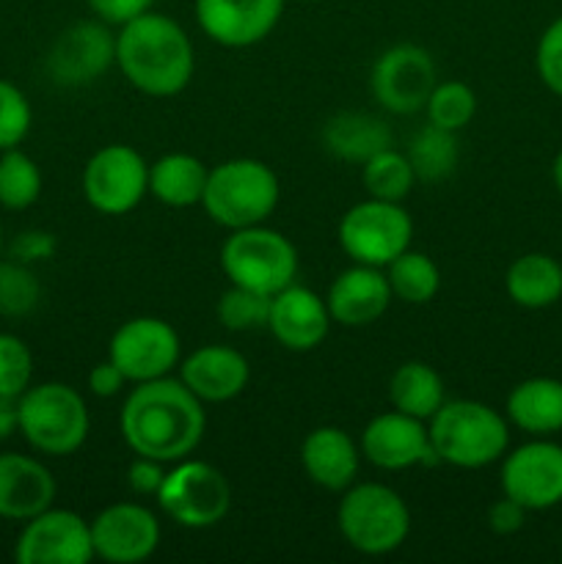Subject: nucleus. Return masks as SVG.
Returning a JSON list of instances; mask_svg holds the SVG:
<instances>
[{
  "label": "nucleus",
  "instance_id": "obj_1",
  "mask_svg": "<svg viewBox=\"0 0 562 564\" xmlns=\"http://www.w3.org/2000/svg\"><path fill=\"white\" fill-rule=\"evenodd\" d=\"M119 427L136 455L176 463L202 444L207 416L202 400L182 380L165 375L136 383L121 405Z\"/></svg>",
  "mask_w": 562,
  "mask_h": 564
},
{
  "label": "nucleus",
  "instance_id": "obj_2",
  "mask_svg": "<svg viewBox=\"0 0 562 564\" xmlns=\"http://www.w3.org/2000/svg\"><path fill=\"white\" fill-rule=\"evenodd\" d=\"M116 66L147 97H174L193 80L196 55L180 22L149 9L119 25Z\"/></svg>",
  "mask_w": 562,
  "mask_h": 564
},
{
  "label": "nucleus",
  "instance_id": "obj_3",
  "mask_svg": "<svg viewBox=\"0 0 562 564\" xmlns=\"http://www.w3.org/2000/svg\"><path fill=\"white\" fill-rule=\"evenodd\" d=\"M428 433L439 463L457 468L490 466L510 446V427L501 413L477 400H444L430 416Z\"/></svg>",
  "mask_w": 562,
  "mask_h": 564
},
{
  "label": "nucleus",
  "instance_id": "obj_4",
  "mask_svg": "<svg viewBox=\"0 0 562 564\" xmlns=\"http://www.w3.org/2000/svg\"><path fill=\"white\" fill-rule=\"evenodd\" d=\"M279 176L268 163L235 158L209 169L202 204L215 224L235 231L264 224L279 207Z\"/></svg>",
  "mask_w": 562,
  "mask_h": 564
},
{
  "label": "nucleus",
  "instance_id": "obj_5",
  "mask_svg": "<svg viewBox=\"0 0 562 564\" xmlns=\"http://www.w3.org/2000/svg\"><path fill=\"white\" fill-rule=\"evenodd\" d=\"M20 411V433L28 444L42 455L66 457L80 449L88 438L86 400L80 391L66 383L28 386L17 400Z\"/></svg>",
  "mask_w": 562,
  "mask_h": 564
},
{
  "label": "nucleus",
  "instance_id": "obj_6",
  "mask_svg": "<svg viewBox=\"0 0 562 564\" xmlns=\"http://www.w3.org/2000/svg\"><path fill=\"white\" fill-rule=\"evenodd\" d=\"M336 527L353 551L383 556L406 543L411 532V512L402 496L386 485H350L336 510Z\"/></svg>",
  "mask_w": 562,
  "mask_h": 564
},
{
  "label": "nucleus",
  "instance_id": "obj_7",
  "mask_svg": "<svg viewBox=\"0 0 562 564\" xmlns=\"http://www.w3.org/2000/svg\"><path fill=\"white\" fill-rule=\"evenodd\" d=\"M220 268L231 284L275 295L295 281L298 251L279 231L262 224L248 226L226 237L220 248Z\"/></svg>",
  "mask_w": 562,
  "mask_h": 564
},
{
  "label": "nucleus",
  "instance_id": "obj_8",
  "mask_svg": "<svg viewBox=\"0 0 562 564\" xmlns=\"http://www.w3.org/2000/svg\"><path fill=\"white\" fill-rule=\"evenodd\" d=\"M339 246L356 264L386 268L391 259L411 248L413 220L400 202L367 198L345 213L339 220Z\"/></svg>",
  "mask_w": 562,
  "mask_h": 564
},
{
  "label": "nucleus",
  "instance_id": "obj_9",
  "mask_svg": "<svg viewBox=\"0 0 562 564\" xmlns=\"http://www.w3.org/2000/svg\"><path fill=\"white\" fill-rule=\"evenodd\" d=\"M160 507L185 529H209L226 518L231 488L224 474L204 460H176L158 494Z\"/></svg>",
  "mask_w": 562,
  "mask_h": 564
},
{
  "label": "nucleus",
  "instance_id": "obj_10",
  "mask_svg": "<svg viewBox=\"0 0 562 564\" xmlns=\"http://www.w3.org/2000/svg\"><path fill=\"white\" fill-rule=\"evenodd\" d=\"M149 193V165L127 143H110L83 169V196L97 213L127 215L143 202Z\"/></svg>",
  "mask_w": 562,
  "mask_h": 564
},
{
  "label": "nucleus",
  "instance_id": "obj_11",
  "mask_svg": "<svg viewBox=\"0 0 562 564\" xmlns=\"http://www.w3.org/2000/svg\"><path fill=\"white\" fill-rule=\"evenodd\" d=\"M110 361L125 372L127 383L165 378L180 361V336L160 317H132L116 328Z\"/></svg>",
  "mask_w": 562,
  "mask_h": 564
},
{
  "label": "nucleus",
  "instance_id": "obj_12",
  "mask_svg": "<svg viewBox=\"0 0 562 564\" xmlns=\"http://www.w3.org/2000/svg\"><path fill=\"white\" fill-rule=\"evenodd\" d=\"M369 86L375 99L391 113H417L435 88L433 55L419 44H395L375 61Z\"/></svg>",
  "mask_w": 562,
  "mask_h": 564
},
{
  "label": "nucleus",
  "instance_id": "obj_13",
  "mask_svg": "<svg viewBox=\"0 0 562 564\" xmlns=\"http://www.w3.org/2000/svg\"><path fill=\"white\" fill-rule=\"evenodd\" d=\"M501 490L529 512L562 505V446L534 438L518 446L501 463Z\"/></svg>",
  "mask_w": 562,
  "mask_h": 564
},
{
  "label": "nucleus",
  "instance_id": "obj_14",
  "mask_svg": "<svg viewBox=\"0 0 562 564\" xmlns=\"http://www.w3.org/2000/svg\"><path fill=\"white\" fill-rule=\"evenodd\" d=\"M14 560L20 564H88L94 560L91 523L72 510L47 507L25 521Z\"/></svg>",
  "mask_w": 562,
  "mask_h": 564
},
{
  "label": "nucleus",
  "instance_id": "obj_15",
  "mask_svg": "<svg viewBox=\"0 0 562 564\" xmlns=\"http://www.w3.org/2000/svg\"><path fill=\"white\" fill-rule=\"evenodd\" d=\"M116 64V33L108 22L83 20L66 28L47 53V75L58 86L80 88L99 80Z\"/></svg>",
  "mask_w": 562,
  "mask_h": 564
},
{
  "label": "nucleus",
  "instance_id": "obj_16",
  "mask_svg": "<svg viewBox=\"0 0 562 564\" xmlns=\"http://www.w3.org/2000/svg\"><path fill=\"white\" fill-rule=\"evenodd\" d=\"M94 556L114 564L149 560L160 545V523L152 510L132 501L110 505L91 521Z\"/></svg>",
  "mask_w": 562,
  "mask_h": 564
},
{
  "label": "nucleus",
  "instance_id": "obj_17",
  "mask_svg": "<svg viewBox=\"0 0 562 564\" xmlns=\"http://www.w3.org/2000/svg\"><path fill=\"white\" fill-rule=\"evenodd\" d=\"M361 455L383 471H406L413 466L439 463L422 419L402 411L380 413L364 427Z\"/></svg>",
  "mask_w": 562,
  "mask_h": 564
},
{
  "label": "nucleus",
  "instance_id": "obj_18",
  "mask_svg": "<svg viewBox=\"0 0 562 564\" xmlns=\"http://www.w3.org/2000/svg\"><path fill=\"white\" fill-rule=\"evenodd\" d=\"M287 0H196L198 28L220 47H253L273 33Z\"/></svg>",
  "mask_w": 562,
  "mask_h": 564
},
{
  "label": "nucleus",
  "instance_id": "obj_19",
  "mask_svg": "<svg viewBox=\"0 0 562 564\" xmlns=\"http://www.w3.org/2000/svg\"><path fill=\"white\" fill-rule=\"evenodd\" d=\"M331 323L334 319H331L328 303L309 286H298L292 281L290 286L270 297L268 330L287 350L309 352L320 347L328 336Z\"/></svg>",
  "mask_w": 562,
  "mask_h": 564
},
{
  "label": "nucleus",
  "instance_id": "obj_20",
  "mask_svg": "<svg viewBox=\"0 0 562 564\" xmlns=\"http://www.w3.org/2000/svg\"><path fill=\"white\" fill-rule=\"evenodd\" d=\"M325 303H328L331 319L345 328L372 325L375 319L383 317L391 303L389 279L386 273H380V268L353 264L336 275Z\"/></svg>",
  "mask_w": 562,
  "mask_h": 564
},
{
  "label": "nucleus",
  "instance_id": "obj_21",
  "mask_svg": "<svg viewBox=\"0 0 562 564\" xmlns=\"http://www.w3.org/2000/svg\"><path fill=\"white\" fill-rule=\"evenodd\" d=\"M55 479L44 463L20 452L0 455V518L3 521H31L53 507Z\"/></svg>",
  "mask_w": 562,
  "mask_h": 564
},
{
  "label": "nucleus",
  "instance_id": "obj_22",
  "mask_svg": "<svg viewBox=\"0 0 562 564\" xmlns=\"http://www.w3.org/2000/svg\"><path fill=\"white\" fill-rule=\"evenodd\" d=\"M251 369L242 352L226 345H204L182 361L180 380L202 402H229L242 394Z\"/></svg>",
  "mask_w": 562,
  "mask_h": 564
},
{
  "label": "nucleus",
  "instance_id": "obj_23",
  "mask_svg": "<svg viewBox=\"0 0 562 564\" xmlns=\"http://www.w3.org/2000/svg\"><path fill=\"white\" fill-rule=\"evenodd\" d=\"M301 466L314 485L345 494L358 474V446L345 430L317 427L303 438Z\"/></svg>",
  "mask_w": 562,
  "mask_h": 564
},
{
  "label": "nucleus",
  "instance_id": "obj_24",
  "mask_svg": "<svg viewBox=\"0 0 562 564\" xmlns=\"http://www.w3.org/2000/svg\"><path fill=\"white\" fill-rule=\"evenodd\" d=\"M507 419L532 438H549L562 430V380L529 378L507 394Z\"/></svg>",
  "mask_w": 562,
  "mask_h": 564
},
{
  "label": "nucleus",
  "instance_id": "obj_25",
  "mask_svg": "<svg viewBox=\"0 0 562 564\" xmlns=\"http://www.w3.org/2000/svg\"><path fill=\"white\" fill-rule=\"evenodd\" d=\"M505 290L521 308H549L562 297V259L549 253H523L507 268Z\"/></svg>",
  "mask_w": 562,
  "mask_h": 564
},
{
  "label": "nucleus",
  "instance_id": "obj_26",
  "mask_svg": "<svg viewBox=\"0 0 562 564\" xmlns=\"http://www.w3.org/2000/svg\"><path fill=\"white\" fill-rule=\"evenodd\" d=\"M209 169L198 158L185 152L163 154L149 165V193L165 207H193L202 204Z\"/></svg>",
  "mask_w": 562,
  "mask_h": 564
},
{
  "label": "nucleus",
  "instance_id": "obj_27",
  "mask_svg": "<svg viewBox=\"0 0 562 564\" xmlns=\"http://www.w3.org/2000/svg\"><path fill=\"white\" fill-rule=\"evenodd\" d=\"M323 143L331 154L350 163H367L372 154L391 147V130L386 121L369 113H339L325 124Z\"/></svg>",
  "mask_w": 562,
  "mask_h": 564
},
{
  "label": "nucleus",
  "instance_id": "obj_28",
  "mask_svg": "<svg viewBox=\"0 0 562 564\" xmlns=\"http://www.w3.org/2000/svg\"><path fill=\"white\" fill-rule=\"evenodd\" d=\"M389 400L395 411L417 419H430L444 405V380L422 361H406L389 380Z\"/></svg>",
  "mask_w": 562,
  "mask_h": 564
},
{
  "label": "nucleus",
  "instance_id": "obj_29",
  "mask_svg": "<svg viewBox=\"0 0 562 564\" xmlns=\"http://www.w3.org/2000/svg\"><path fill=\"white\" fill-rule=\"evenodd\" d=\"M457 132L441 130L435 124H424L417 135L408 143L406 154L413 165L417 180L439 182L455 171L457 160H461V149H457Z\"/></svg>",
  "mask_w": 562,
  "mask_h": 564
},
{
  "label": "nucleus",
  "instance_id": "obj_30",
  "mask_svg": "<svg viewBox=\"0 0 562 564\" xmlns=\"http://www.w3.org/2000/svg\"><path fill=\"white\" fill-rule=\"evenodd\" d=\"M386 279H389L391 295L402 303H428L433 301L441 286V270L428 253L402 251L400 257L386 264Z\"/></svg>",
  "mask_w": 562,
  "mask_h": 564
},
{
  "label": "nucleus",
  "instance_id": "obj_31",
  "mask_svg": "<svg viewBox=\"0 0 562 564\" xmlns=\"http://www.w3.org/2000/svg\"><path fill=\"white\" fill-rule=\"evenodd\" d=\"M361 182L367 187L369 198H383V202H402L411 193L417 174L406 152L383 149L372 154L367 163H361Z\"/></svg>",
  "mask_w": 562,
  "mask_h": 564
},
{
  "label": "nucleus",
  "instance_id": "obj_32",
  "mask_svg": "<svg viewBox=\"0 0 562 564\" xmlns=\"http://www.w3.org/2000/svg\"><path fill=\"white\" fill-rule=\"evenodd\" d=\"M42 196V171L36 160L28 158L20 149L0 152V207L28 209Z\"/></svg>",
  "mask_w": 562,
  "mask_h": 564
},
{
  "label": "nucleus",
  "instance_id": "obj_33",
  "mask_svg": "<svg viewBox=\"0 0 562 564\" xmlns=\"http://www.w3.org/2000/svg\"><path fill=\"white\" fill-rule=\"evenodd\" d=\"M424 110H428L430 124L441 127V130L461 132L477 113V94L463 80L435 83Z\"/></svg>",
  "mask_w": 562,
  "mask_h": 564
},
{
  "label": "nucleus",
  "instance_id": "obj_34",
  "mask_svg": "<svg viewBox=\"0 0 562 564\" xmlns=\"http://www.w3.org/2000/svg\"><path fill=\"white\" fill-rule=\"evenodd\" d=\"M270 297L257 290H246V286L231 284L229 290L220 295L218 301V319L226 330L235 334H246V330L268 328V314H270Z\"/></svg>",
  "mask_w": 562,
  "mask_h": 564
},
{
  "label": "nucleus",
  "instance_id": "obj_35",
  "mask_svg": "<svg viewBox=\"0 0 562 564\" xmlns=\"http://www.w3.org/2000/svg\"><path fill=\"white\" fill-rule=\"evenodd\" d=\"M42 286L31 264L0 259V317H25L39 306Z\"/></svg>",
  "mask_w": 562,
  "mask_h": 564
},
{
  "label": "nucleus",
  "instance_id": "obj_36",
  "mask_svg": "<svg viewBox=\"0 0 562 564\" xmlns=\"http://www.w3.org/2000/svg\"><path fill=\"white\" fill-rule=\"evenodd\" d=\"M33 380V352L20 336L0 334V394L20 400Z\"/></svg>",
  "mask_w": 562,
  "mask_h": 564
},
{
  "label": "nucleus",
  "instance_id": "obj_37",
  "mask_svg": "<svg viewBox=\"0 0 562 564\" xmlns=\"http://www.w3.org/2000/svg\"><path fill=\"white\" fill-rule=\"evenodd\" d=\"M33 124V110L22 88L0 80V152L20 147Z\"/></svg>",
  "mask_w": 562,
  "mask_h": 564
},
{
  "label": "nucleus",
  "instance_id": "obj_38",
  "mask_svg": "<svg viewBox=\"0 0 562 564\" xmlns=\"http://www.w3.org/2000/svg\"><path fill=\"white\" fill-rule=\"evenodd\" d=\"M534 69L551 94L562 97V17L549 22L534 47Z\"/></svg>",
  "mask_w": 562,
  "mask_h": 564
},
{
  "label": "nucleus",
  "instance_id": "obj_39",
  "mask_svg": "<svg viewBox=\"0 0 562 564\" xmlns=\"http://www.w3.org/2000/svg\"><path fill=\"white\" fill-rule=\"evenodd\" d=\"M165 463L152 460V457L136 455V460L127 468V482H130L132 494L138 496H158L165 482Z\"/></svg>",
  "mask_w": 562,
  "mask_h": 564
},
{
  "label": "nucleus",
  "instance_id": "obj_40",
  "mask_svg": "<svg viewBox=\"0 0 562 564\" xmlns=\"http://www.w3.org/2000/svg\"><path fill=\"white\" fill-rule=\"evenodd\" d=\"M53 253H55V237L42 229L22 231V235L11 242V257L22 264L47 262Z\"/></svg>",
  "mask_w": 562,
  "mask_h": 564
},
{
  "label": "nucleus",
  "instance_id": "obj_41",
  "mask_svg": "<svg viewBox=\"0 0 562 564\" xmlns=\"http://www.w3.org/2000/svg\"><path fill=\"white\" fill-rule=\"evenodd\" d=\"M86 3L108 25H125L127 20L152 9L154 0H86Z\"/></svg>",
  "mask_w": 562,
  "mask_h": 564
},
{
  "label": "nucleus",
  "instance_id": "obj_42",
  "mask_svg": "<svg viewBox=\"0 0 562 564\" xmlns=\"http://www.w3.org/2000/svg\"><path fill=\"white\" fill-rule=\"evenodd\" d=\"M527 507L518 505L510 496H501L499 501H494L488 510V527L496 534H516L521 532L523 521H527Z\"/></svg>",
  "mask_w": 562,
  "mask_h": 564
},
{
  "label": "nucleus",
  "instance_id": "obj_43",
  "mask_svg": "<svg viewBox=\"0 0 562 564\" xmlns=\"http://www.w3.org/2000/svg\"><path fill=\"white\" fill-rule=\"evenodd\" d=\"M127 378L125 372H121L119 367H116L114 361H102L97 364V367L88 372V389H91L94 397H102V400H108V397H116L121 389H125Z\"/></svg>",
  "mask_w": 562,
  "mask_h": 564
},
{
  "label": "nucleus",
  "instance_id": "obj_44",
  "mask_svg": "<svg viewBox=\"0 0 562 564\" xmlns=\"http://www.w3.org/2000/svg\"><path fill=\"white\" fill-rule=\"evenodd\" d=\"M14 433H20V411H17V400L14 397L0 394V444L9 441Z\"/></svg>",
  "mask_w": 562,
  "mask_h": 564
},
{
  "label": "nucleus",
  "instance_id": "obj_45",
  "mask_svg": "<svg viewBox=\"0 0 562 564\" xmlns=\"http://www.w3.org/2000/svg\"><path fill=\"white\" fill-rule=\"evenodd\" d=\"M551 180H554V187L560 191V196H562V149L556 152L554 163H551Z\"/></svg>",
  "mask_w": 562,
  "mask_h": 564
},
{
  "label": "nucleus",
  "instance_id": "obj_46",
  "mask_svg": "<svg viewBox=\"0 0 562 564\" xmlns=\"http://www.w3.org/2000/svg\"><path fill=\"white\" fill-rule=\"evenodd\" d=\"M0 259H3V229H0Z\"/></svg>",
  "mask_w": 562,
  "mask_h": 564
},
{
  "label": "nucleus",
  "instance_id": "obj_47",
  "mask_svg": "<svg viewBox=\"0 0 562 564\" xmlns=\"http://www.w3.org/2000/svg\"><path fill=\"white\" fill-rule=\"evenodd\" d=\"M306 3H317V0H306Z\"/></svg>",
  "mask_w": 562,
  "mask_h": 564
}]
</instances>
